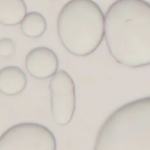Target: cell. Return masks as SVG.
Segmentation results:
<instances>
[{"instance_id":"obj_1","label":"cell","mask_w":150,"mask_h":150,"mask_svg":"<svg viewBox=\"0 0 150 150\" xmlns=\"http://www.w3.org/2000/svg\"><path fill=\"white\" fill-rule=\"evenodd\" d=\"M105 39L112 58L129 68L150 65V4L116 0L105 15Z\"/></svg>"},{"instance_id":"obj_2","label":"cell","mask_w":150,"mask_h":150,"mask_svg":"<svg viewBox=\"0 0 150 150\" xmlns=\"http://www.w3.org/2000/svg\"><path fill=\"white\" fill-rule=\"evenodd\" d=\"M93 150H150V97L112 112L98 131Z\"/></svg>"},{"instance_id":"obj_3","label":"cell","mask_w":150,"mask_h":150,"mask_svg":"<svg viewBox=\"0 0 150 150\" xmlns=\"http://www.w3.org/2000/svg\"><path fill=\"white\" fill-rule=\"evenodd\" d=\"M57 33L70 54L87 56L105 37V15L93 0H69L59 13Z\"/></svg>"},{"instance_id":"obj_4","label":"cell","mask_w":150,"mask_h":150,"mask_svg":"<svg viewBox=\"0 0 150 150\" xmlns=\"http://www.w3.org/2000/svg\"><path fill=\"white\" fill-rule=\"evenodd\" d=\"M0 150H56V140L47 127L23 122L11 127L1 134Z\"/></svg>"},{"instance_id":"obj_5","label":"cell","mask_w":150,"mask_h":150,"mask_svg":"<svg viewBox=\"0 0 150 150\" xmlns=\"http://www.w3.org/2000/svg\"><path fill=\"white\" fill-rule=\"evenodd\" d=\"M51 113L59 126L69 124L76 109V88L72 77L65 70H58L50 79Z\"/></svg>"},{"instance_id":"obj_6","label":"cell","mask_w":150,"mask_h":150,"mask_svg":"<svg viewBox=\"0 0 150 150\" xmlns=\"http://www.w3.org/2000/svg\"><path fill=\"white\" fill-rule=\"evenodd\" d=\"M58 65L57 55L46 47H34L27 54L25 61L27 72L36 79L52 77L58 71Z\"/></svg>"},{"instance_id":"obj_7","label":"cell","mask_w":150,"mask_h":150,"mask_svg":"<svg viewBox=\"0 0 150 150\" xmlns=\"http://www.w3.org/2000/svg\"><path fill=\"white\" fill-rule=\"evenodd\" d=\"M27 84L25 73L17 66H6L0 69V92L6 96L21 93Z\"/></svg>"},{"instance_id":"obj_8","label":"cell","mask_w":150,"mask_h":150,"mask_svg":"<svg viewBox=\"0 0 150 150\" xmlns=\"http://www.w3.org/2000/svg\"><path fill=\"white\" fill-rule=\"evenodd\" d=\"M26 15V4L24 0H0V24L16 25L20 24Z\"/></svg>"},{"instance_id":"obj_9","label":"cell","mask_w":150,"mask_h":150,"mask_svg":"<svg viewBox=\"0 0 150 150\" xmlns=\"http://www.w3.org/2000/svg\"><path fill=\"white\" fill-rule=\"evenodd\" d=\"M20 29L25 36L28 38H38L45 33L47 21L40 12L32 11L27 13L20 23Z\"/></svg>"},{"instance_id":"obj_10","label":"cell","mask_w":150,"mask_h":150,"mask_svg":"<svg viewBox=\"0 0 150 150\" xmlns=\"http://www.w3.org/2000/svg\"><path fill=\"white\" fill-rule=\"evenodd\" d=\"M15 42L10 38L0 39V56L10 57L15 52Z\"/></svg>"}]
</instances>
